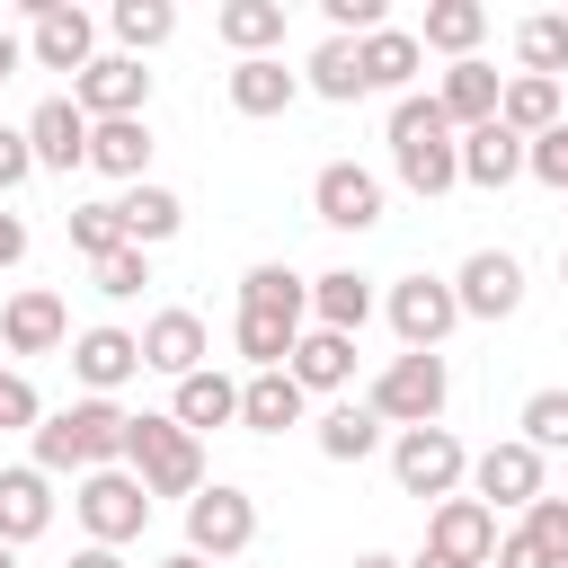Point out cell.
I'll return each mask as SVG.
<instances>
[{"label":"cell","mask_w":568,"mask_h":568,"mask_svg":"<svg viewBox=\"0 0 568 568\" xmlns=\"http://www.w3.org/2000/svg\"><path fill=\"white\" fill-rule=\"evenodd\" d=\"M515 62H524L532 80H559V71H568V9H532V18L515 27Z\"/></svg>","instance_id":"obj_36"},{"label":"cell","mask_w":568,"mask_h":568,"mask_svg":"<svg viewBox=\"0 0 568 568\" xmlns=\"http://www.w3.org/2000/svg\"><path fill=\"white\" fill-rule=\"evenodd\" d=\"M0 568H18V550H9V541H0Z\"/></svg>","instance_id":"obj_53"},{"label":"cell","mask_w":568,"mask_h":568,"mask_svg":"<svg viewBox=\"0 0 568 568\" xmlns=\"http://www.w3.org/2000/svg\"><path fill=\"white\" fill-rule=\"evenodd\" d=\"M515 178H524V142H515L506 124H470V133H462V186H488V195H497V186H515Z\"/></svg>","instance_id":"obj_29"},{"label":"cell","mask_w":568,"mask_h":568,"mask_svg":"<svg viewBox=\"0 0 568 568\" xmlns=\"http://www.w3.org/2000/svg\"><path fill=\"white\" fill-rule=\"evenodd\" d=\"M240 311H266V320L311 328V275H293L284 257H257V266L240 275Z\"/></svg>","instance_id":"obj_22"},{"label":"cell","mask_w":568,"mask_h":568,"mask_svg":"<svg viewBox=\"0 0 568 568\" xmlns=\"http://www.w3.org/2000/svg\"><path fill=\"white\" fill-rule=\"evenodd\" d=\"M71 248H80L89 266L115 257V248H133V240H124V213H115V204H71Z\"/></svg>","instance_id":"obj_40"},{"label":"cell","mask_w":568,"mask_h":568,"mask_svg":"<svg viewBox=\"0 0 568 568\" xmlns=\"http://www.w3.org/2000/svg\"><path fill=\"white\" fill-rule=\"evenodd\" d=\"M133 337H142V373H169V382L204 373V355H213V337H204V320H195V311H151Z\"/></svg>","instance_id":"obj_14"},{"label":"cell","mask_w":568,"mask_h":568,"mask_svg":"<svg viewBox=\"0 0 568 568\" xmlns=\"http://www.w3.org/2000/svg\"><path fill=\"white\" fill-rule=\"evenodd\" d=\"M355 568H408V559H390V550H364V559H355Z\"/></svg>","instance_id":"obj_52"},{"label":"cell","mask_w":568,"mask_h":568,"mask_svg":"<svg viewBox=\"0 0 568 568\" xmlns=\"http://www.w3.org/2000/svg\"><path fill=\"white\" fill-rule=\"evenodd\" d=\"M151 568H213V559H195V550H169V559H151Z\"/></svg>","instance_id":"obj_50"},{"label":"cell","mask_w":568,"mask_h":568,"mask_svg":"<svg viewBox=\"0 0 568 568\" xmlns=\"http://www.w3.org/2000/svg\"><path fill=\"white\" fill-rule=\"evenodd\" d=\"M497 71L470 53V62H444V89H435V106H444V124L453 133H470V124H497Z\"/></svg>","instance_id":"obj_21"},{"label":"cell","mask_w":568,"mask_h":568,"mask_svg":"<svg viewBox=\"0 0 568 568\" xmlns=\"http://www.w3.org/2000/svg\"><path fill=\"white\" fill-rule=\"evenodd\" d=\"M382 320H390L399 355H435V346L462 328V302H453L444 275H399V284L382 293Z\"/></svg>","instance_id":"obj_6"},{"label":"cell","mask_w":568,"mask_h":568,"mask_svg":"<svg viewBox=\"0 0 568 568\" xmlns=\"http://www.w3.org/2000/svg\"><path fill=\"white\" fill-rule=\"evenodd\" d=\"M248 541H257V497L231 488V479H204V488L186 497V550L222 568V559H240Z\"/></svg>","instance_id":"obj_8"},{"label":"cell","mask_w":568,"mask_h":568,"mask_svg":"<svg viewBox=\"0 0 568 568\" xmlns=\"http://www.w3.org/2000/svg\"><path fill=\"white\" fill-rule=\"evenodd\" d=\"M36 426H44L36 382H27V373H0V435H36Z\"/></svg>","instance_id":"obj_43"},{"label":"cell","mask_w":568,"mask_h":568,"mask_svg":"<svg viewBox=\"0 0 568 568\" xmlns=\"http://www.w3.org/2000/svg\"><path fill=\"white\" fill-rule=\"evenodd\" d=\"M390 169H399V186L408 195H453L462 186V133L444 124V106H435V89L417 98H390Z\"/></svg>","instance_id":"obj_1"},{"label":"cell","mask_w":568,"mask_h":568,"mask_svg":"<svg viewBox=\"0 0 568 568\" xmlns=\"http://www.w3.org/2000/svg\"><path fill=\"white\" fill-rule=\"evenodd\" d=\"M293 337H302V328H293V320H266V311H240V320H231V346L248 355V373H284Z\"/></svg>","instance_id":"obj_38"},{"label":"cell","mask_w":568,"mask_h":568,"mask_svg":"<svg viewBox=\"0 0 568 568\" xmlns=\"http://www.w3.org/2000/svg\"><path fill=\"white\" fill-rule=\"evenodd\" d=\"M426 550H444V559H462V568H488V559H497V515H488L479 497H444V506L426 515Z\"/></svg>","instance_id":"obj_17"},{"label":"cell","mask_w":568,"mask_h":568,"mask_svg":"<svg viewBox=\"0 0 568 568\" xmlns=\"http://www.w3.org/2000/svg\"><path fill=\"white\" fill-rule=\"evenodd\" d=\"M444 284H453L462 320H515V311H524V257H515V248H470Z\"/></svg>","instance_id":"obj_10"},{"label":"cell","mask_w":568,"mask_h":568,"mask_svg":"<svg viewBox=\"0 0 568 568\" xmlns=\"http://www.w3.org/2000/svg\"><path fill=\"white\" fill-rule=\"evenodd\" d=\"M124 462V408L115 399H71L36 426V470L44 479H89V470H115Z\"/></svg>","instance_id":"obj_2"},{"label":"cell","mask_w":568,"mask_h":568,"mask_svg":"<svg viewBox=\"0 0 568 568\" xmlns=\"http://www.w3.org/2000/svg\"><path fill=\"white\" fill-rule=\"evenodd\" d=\"M18 62H27V36H9V27H0V80H9Z\"/></svg>","instance_id":"obj_49"},{"label":"cell","mask_w":568,"mask_h":568,"mask_svg":"<svg viewBox=\"0 0 568 568\" xmlns=\"http://www.w3.org/2000/svg\"><path fill=\"white\" fill-rule=\"evenodd\" d=\"M497 124H506L515 142H541V133L559 124V80H532V71H515V80L497 89Z\"/></svg>","instance_id":"obj_31"},{"label":"cell","mask_w":568,"mask_h":568,"mask_svg":"<svg viewBox=\"0 0 568 568\" xmlns=\"http://www.w3.org/2000/svg\"><path fill=\"white\" fill-rule=\"evenodd\" d=\"M124 470L151 488V506L195 497L204 488V435H186L169 408H142V417H124Z\"/></svg>","instance_id":"obj_3"},{"label":"cell","mask_w":568,"mask_h":568,"mask_svg":"<svg viewBox=\"0 0 568 568\" xmlns=\"http://www.w3.org/2000/svg\"><path fill=\"white\" fill-rule=\"evenodd\" d=\"M408 568H462V559H444V550H417V559H408Z\"/></svg>","instance_id":"obj_51"},{"label":"cell","mask_w":568,"mask_h":568,"mask_svg":"<svg viewBox=\"0 0 568 568\" xmlns=\"http://www.w3.org/2000/svg\"><path fill=\"white\" fill-rule=\"evenodd\" d=\"M71 106L89 115V124H115V115H142L151 106V71L133 62V53H98L80 80H71Z\"/></svg>","instance_id":"obj_12"},{"label":"cell","mask_w":568,"mask_h":568,"mask_svg":"<svg viewBox=\"0 0 568 568\" xmlns=\"http://www.w3.org/2000/svg\"><path fill=\"white\" fill-rule=\"evenodd\" d=\"M302 98V71H284V53L231 62V115H284Z\"/></svg>","instance_id":"obj_24"},{"label":"cell","mask_w":568,"mask_h":568,"mask_svg":"<svg viewBox=\"0 0 568 568\" xmlns=\"http://www.w3.org/2000/svg\"><path fill=\"white\" fill-rule=\"evenodd\" d=\"M302 89H311V98H337V106H355V98H364L355 36H320V44H311V62H302Z\"/></svg>","instance_id":"obj_33"},{"label":"cell","mask_w":568,"mask_h":568,"mask_svg":"<svg viewBox=\"0 0 568 568\" xmlns=\"http://www.w3.org/2000/svg\"><path fill=\"white\" fill-rule=\"evenodd\" d=\"M444 399H453L444 355H390V364L373 373V390H364V408H373L382 426H444Z\"/></svg>","instance_id":"obj_4"},{"label":"cell","mask_w":568,"mask_h":568,"mask_svg":"<svg viewBox=\"0 0 568 568\" xmlns=\"http://www.w3.org/2000/svg\"><path fill=\"white\" fill-rule=\"evenodd\" d=\"M115 213H124V240H133V248H160V240H178V222H186V204H178L169 186H151V178L124 186Z\"/></svg>","instance_id":"obj_34"},{"label":"cell","mask_w":568,"mask_h":568,"mask_svg":"<svg viewBox=\"0 0 568 568\" xmlns=\"http://www.w3.org/2000/svg\"><path fill=\"white\" fill-rule=\"evenodd\" d=\"M36 178V151H27V133L18 124H0V195H18Z\"/></svg>","instance_id":"obj_45"},{"label":"cell","mask_w":568,"mask_h":568,"mask_svg":"<svg viewBox=\"0 0 568 568\" xmlns=\"http://www.w3.org/2000/svg\"><path fill=\"white\" fill-rule=\"evenodd\" d=\"M133 373H142V337H133V328L98 320V328L71 337V382H80V399H115Z\"/></svg>","instance_id":"obj_11"},{"label":"cell","mask_w":568,"mask_h":568,"mask_svg":"<svg viewBox=\"0 0 568 568\" xmlns=\"http://www.w3.org/2000/svg\"><path fill=\"white\" fill-rule=\"evenodd\" d=\"M524 178H541V186H559V195H568V115H559L541 142H524Z\"/></svg>","instance_id":"obj_44"},{"label":"cell","mask_w":568,"mask_h":568,"mask_svg":"<svg viewBox=\"0 0 568 568\" xmlns=\"http://www.w3.org/2000/svg\"><path fill=\"white\" fill-rule=\"evenodd\" d=\"M559 284H568V248H559Z\"/></svg>","instance_id":"obj_54"},{"label":"cell","mask_w":568,"mask_h":568,"mask_svg":"<svg viewBox=\"0 0 568 568\" xmlns=\"http://www.w3.org/2000/svg\"><path fill=\"white\" fill-rule=\"evenodd\" d=\"M311 213H320L328 231H373V222H382V178H373L364 160H328V169L311 178Z\"/></svg>","instance_id":"obj_13"},{"label":"cell","mask_w":568,"mask_h":568,"mask_svg":"<svg viewBox=\"0 0 568 568\" xmlns=\"http://www.w3.org/2000/svg\"><path fill=\"white\" fill-rule=\"evenodd\" d=\"M284 373H293L302 390H346V382H355V337H337V328H302L293 355H284Z\"/></svg>","instance_id":"obj_25"},{"label":"cell","mask_w":568,"mask_h":568,"mask_svg":"<svg viewBox=\"0 0 568 568\" xmlns=\"http://www.w3.org/2000/svg\"><path fill=\"white\" fill-rule=\"evenodd\" d=\"M0 373H9V364H0Z\"/></svg>","instance_id":"obj_55"},{"label":"cell","mask_w":568,"mask_h":568,"mask_svg":"<svg viewBox=\"0 0 568 568\" xmlns=\"http://www.w3.org/2000/svg\"><path fill=\"white\" fill-rule=\"evenodd\" d=\"M479 36H488V9H479V0H435L426 27H417V53H453V62H470Z\"/></svg>","instance_id":"obj_32"},{"label":"cell","mask_w":568,"mask_h":568,"mask_svg":"<svg viewBox=\"0 0 568 568\" xmlns=\"http://www.w3.org/2000/svg\"><path fill=\"white\" fill-rule=\"evenodd\" d=\"M89 169H98V178H124V186H142V169H151V124H142V115L89 124Z\"/></svg>","instance_id":"obj_28"},{"label":"cell","mask_w":568,"mask_h":568,"mask_svg":"<svg viewBox=\"0 0 568 568\" xmlns=\"http://www.w3.org/2000/svg\"><path fill=\"white\" fill-rule=\"evenodd\" d=\"M71 515H80V532H89V541L124 550V541H142V524H151V488H142V479L115 462V470H89V479H80Z\"/></svg>","instance_id":"obj_7"},{"label":"cell","mask_w":568,"mask_h":568,"mask_svg":"<svg viewBox=\"0 0 568 568\" xmlns=\"http://www.w3.org/2000/svg\"><path fill=\"white\" fill-rule=\"evenodd\" d=\"M355 62H364V89H390V98H408V80H417V36L408 27H373L364 44H355Z\"/></svg>","instance_id":"obj_30"},{"label":"cell","mask_w":568,"mask_h":568,"mask_svg":"<svg viewBox=\"0 0 568 568\" xmlns=\"http://www.w3.org/2000/svg\"><path fill=\"white\" fill-rule=\"evenodd\" d=\"M62 337H71V311H62V293L27 284V293H9V302H0V346H9V355H53Z\"/></svg>","instance_id":"obj_16"},{"label":"cell","mask_w":568,"mask_h":568,"mask_svg":"<svg viewBox=\"0 0 568 568\" xmlns=\"http://www.w3.org/2000/svg\"><path fill=\"white\" fill-rule=\"evenodd\" d=\"M169 417L186 426V435H204V426H240V382L231 373H186V382H169Z\"/></svg>","instance_id":"obj_23"},{"label":"cell","mask_w":568,"mask_h":568,"mask_svg":"<svg viewBox=\"0 0 568 568\" xmlns=\"http://www.w3.org/2000/svg\"><path fill=\"white\" fill-rule=\"evenodd\" d=\"M373 311H382L373 275H355V266H328V275H311V328H337V337H355Z\"/></svg>","instance_id":"obj_19"},{"label":"cell","mask_w":568,"mask_h":568,"mask_svg":"<svg viewBox=\"0 0 568 568\" xmlns=\"http://www.w3.org/2000/svg\"><path fill=\"white\" fill-rule=\"evenodd\" d=\"M470 497H479L488 515H497V506H532V497H541V453H532V444H515V435H506V444H488V453L470 462Z\"/></svg>","instance_id":"obj_15"},{"label":"cell","mask_w":568,"mask_h":568,"mask_svg":"<svg viewBox=\"0 0 568 568\" xmlns=\"http://www.w3.org/2000/svg\"><path fill=\"white\" fill-rule=\"evenodd\" d=\"M390 479H399V497H462V479H470V453H462V435L453 426H399L390 435Z\"/></svg>","instance_id":"obj_5"},{"label":"cell","mask_w":568,"mask_h":568,"mask_svg":"<svg viewBox=\"0 0 568 568\" xmlns=\"http://www.w3.org/2000/svg\"><path fill=\"white\" fill-rule=\"evenodd\" d=\"M302 408H311V390L293 373H248L240 382V426L248 435H284V426H302Z\"/></svg>","instance_id":"obj_26"},{"label":"cell","mask_w":568,"mask_h":568,"mask_svg":"<svg viewBox=\"0 0 568 568\" xmlns=\"http://www.w3.org/2000/svg\"><path fill=\"white\" fill-rule=\"evenodd\" d=\"M515 444H532V453H568V382H541L524 408H515Z\"/></svg>","instance_id":"obj_39"},{"label":"cell","mask_w":568,"mask_h":568,"mask_svg":"<svg viewBox=\"0 0 568 568\" xmlns=\"http://www.w3.org/2000/svg\"><path fill=\"white\" fill-rule=\"evenodd\" d=\"M53 524V479L36 470V462H9L0 470V541L18 550V541H36Z\"/></svg>","instance_id":"obj_20"},{"label":"cell","mask_w":568,"mask_h":568,"mask_svg":"<svg viewBox=\"0 0 568 568\" xmlns=\"http://www.w3.org/2000/svg\"><path fill=\"white\" fill-rule=\"evenodd\" d=\"M106 27H115V53H133V62H142L151 44H169V36H178V9H169V0H115V9H106Z\"/></svg>","instance_id":"obj_37"},{"label":"cell","mask_w":568,"mask_h":568,"mask_svg":"<svg viewBox=\"0 0 568 568\" xmlns=\"http://www.w3.org/2000/svg\"><path fill=\"white\" fill-rule=\"evenodd\" d=\"M213 36H222L240 62H257V53L284 44V0H222V9H213Z\"/></svg>","instance_id":"obj_27"},{"label":"cell","mask_w":568,"mask_h":568,"mask_svg":"<svg viewBox=\"0 0 568 568\" xmlns=\"http://www.w3.org/2000/svg\"><path fill=\"white\" fill-rule=\"evenodd\" d=\"M311 444H320L328 462H373V453H382V417H373L364 399H337V408L311 426Z\"/></svg>","instance_id":"obj_35"},{"label":"cell","mask_w":568,"mask_h":568,"mask_svg":"<svg viewBox=\"0 0 568 568\" xmlns=\"http://www.w3.org/2000/svg\"><path fill=\"white\" fill-rule=\"evenodd\" d=\"M524 541H532L550 568H568V497H550V488H541V497L524 506Z\"/></svg>","instance_id":"obj_41"},{"label":"cell","mask_w":568,"mask_h":568,"mask_svg":"<svg viewBox=\"0 0 568 568\" xmlns=\"http://www.w3.org/2000/svg\"><path fill=\"white\" fill-rule=\"evenodd\" d=\"M71 568H124V550H106V541H80V550H71Z\"/></svg>","instance_id":"obj_48"},{"label":"cell","mask_w":568,"mask_h":568,"mask_svg":"<svg viewBox=\"0 0 568 568\" xmlns=\"http://www.w3.org/2000/svg\"><path fill=\"white\" fill-rule=\"evenodd\" d=\"M89 275H98V293H106V302H133V293L151 284V248H115V257H98Z\"/></svg>","instance_id":"obj_42"},{"label":"cell","mask_w":568,"mask_h":568,"mask_svg":"<svg viewBox=\"0 0 568 568\" xmlns=\"http://www.w3.org/2000/svg\"><path fill=\"white\" fill-rule=\"evenodd\" d=\"M18 133H27L36 169H62V178H71V169H89V115H80L71 98H44V106H36Z\"/></svg>","instance_id":"obj_18"},{"label":"cell","mask_w":568,"mask_h":568,"mask_svg":"<svg viewBox=\"0 0 568 568\" xmlns=\"http://www.w3.org/2000/svg\"><path fill=\"white\" fill-rule=\"evenodd\" d=\"M27 62L80 80V71L98 62V18L71 9V0H27Z\"/></svg>","instance_id":"obj_9"},{"label":"cell","mask_w":568,"mask_h":568,"mask_svg":"<svg viewBox=\"0 0 568 568\" xmlns=\"http://www.w3.org/2000/svg\"><path fill=\"white\" fill-rule=\"evenodd\" d=\"M18 257H27V222H18V213H0V266H18Z\"/></svg>","instance_id":"obj_47"},{"label":"cell","mask_w":568,"mask_h":568,"mask_svg":"<svg viewBox=\"0 0 568 568\" xmlns=\"http://www.w3.org/2000/svg\"><path fill=\"white\" fill-rule=\"evenodd\" d=\"M497 568H550V559H541V550L524 541V524H515V532H497Z\"/></svg>","instance_id":"obj_46"}]
</instances>
